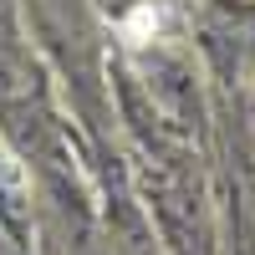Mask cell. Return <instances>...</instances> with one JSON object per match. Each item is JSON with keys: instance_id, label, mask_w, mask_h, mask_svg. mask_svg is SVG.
I'll list each match as a JSON object with an SVG mask.
<instances>
[{"instance_id": "obj_1", "label": "cell", "mask_w": 255, "mask_h": 255, "mask_svg": "<svg viewBox=\"0 0 255 255\" xmlns=\"http://www.w3.org/2000/svg\"><path fill=\"white\" fill-rule=\"evenodd\" d=\"M153 26H158V15H153V10H133V20H128V36L138 41V36H148Z\"/></svg>"}]
</instances>
